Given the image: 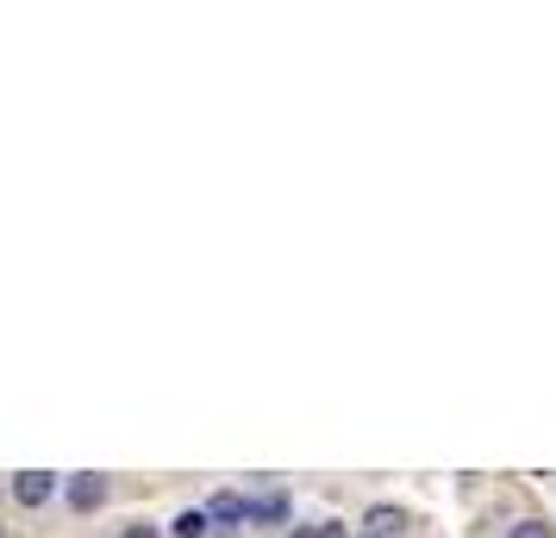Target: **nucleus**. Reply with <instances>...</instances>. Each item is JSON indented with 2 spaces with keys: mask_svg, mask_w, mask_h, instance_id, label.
I'll return each mask as SVG.
<instances>
[{
  "mask_svg": "<svg viewBox=\"0 0 556 538\" xmlns=\"http://www.w3.org/2000/svg\"><path fill=\"white\" fill-rule=\"evenodd\" d=\"M288 538H344V526L338 520H326V526H294Z\"/></svg>",
  "mask_w": 556,
  "mask_h": 538,
  "instance_id": "7",
  "label": "nucleus"
},
{
  "mask_svg": "<svg viewBox=\"0 0 556 538\" xmlns=\"http://www.w3.org/2000/svg\"><path fill=\"white\" fill-rule=\"evenodd\" d=\"M119 538H156V526H126Z\"/></svg>",
  "mask_w": 556,
  "mask_h": 538,
  "instance_id": "9",
  "label": "nucleus"
},
{
  "mask_svg": "<svg viewBox=\"0 0 556 538\" xmlns=\"http://www.w3.org/2000/svg\"><path fill=\"white\" fill-rule=\"evenodd\" d=\"M213 533V513L206 508H181L176 513V538H206Z\"/></svg>",
  "mask_w": 556,
  "mask_h": 538,
  "instance_id": "5",
  "label": "nucleus"
},
{
  "mask_svg": "<svg viewBox=\"0 0 556 538\" xmlns=\"http://www.w3.org/2000/svg\"><path fill=\"white\" fill-rule=\"evenodd\" d=\"M70 508H76V513L106 508V476H94V470H81V476H70Z\"/></svg>",
  "mask_w": 556,
  "mask_h": 538,
  "instance_id": "2",
  "label": "nucleus"
},
{
  "mask_svg": "<svg viewBox=\"0 0 556 538\" xmlns=\"http://www.w3.org/2000/svg\"><path fill=\"white\" fill-rule=\"evenodd\" d=\"M251 520H288V501L281 495H263V501H251Z\"/></svg>",
  "mask_w": 556,
  "mask_h": 538,
  "instance_id": "6",
  "label": "nucleus"
},
{
  "mask_svg": "<svg viewBox=\"0 0 556 538\" xmlns=\"http://www.w3.org/2000/svg\"><path fill=\"white\" fill-rule=\"evenodd\" d=\"M363 533H369V538H401V533H406V513H401V508H369Z\"/></svg>",
  "mask_w": 556,
  "mask_h": 538,
  "instance_id": "4",
  "label": "nucleus"
},
{
  "mask_svg": "<svg viewBox=\"0 0 556 538\" xmlns=\"http://www.w3.org/2000/svg\"><path fill=\"white\" fill-rule=\"evenodd\" d=\"M506 538H556L551 526H544V520H519V526H513V533Z\"/></svg>",
  "mask_w": 556,
  "mask_h": 538,
  "instance_id": "8",
  "label": "nucleus"
},
{
  "mask_svg": "<svg viewBox=\"0 0 556 538\" xmlns=\"http://www.w3.org/2000/svg\"><path fill=\"white\" fill-rule=\"evenodd\" d=\"M51 495H56L51 470H20V476H13V501H20V508H45Z\"/></svg>",
  "mask_w": 556,
  "mask_h": 538,
  "instance_id": "1",
  "label": "nucleus"
},
{
  "mask_svg": "<svg viewBox=\"0 0 556 538\" xmlns=\"http://www.w3.org/2000/svg\"><path fill=\"white\" fill-rule=\"evenodd\" d=\"M0 538H7V533H0Z\"/></svg>",
  "mask_w": 556,
  "mask_h": 538,
  "instance_id": "10",
  "label": "nucleus"
},
{
  "mask_svg": "<svg viewBox=\"0 0 556 538\" xmlns=\"http://www.w3.org/2000/svg\"><path fill=\"white\" fill-rule=\"evenodd\" d=\"M206 513H213V526H238V520H251V501H244L238 488H219V495L206 501Z\"/></svg>",
  "mask_w": 556,
  "mask_h": 538,
  "instance_id": "3",
  "label": "nucleus"
}]
</instances>
